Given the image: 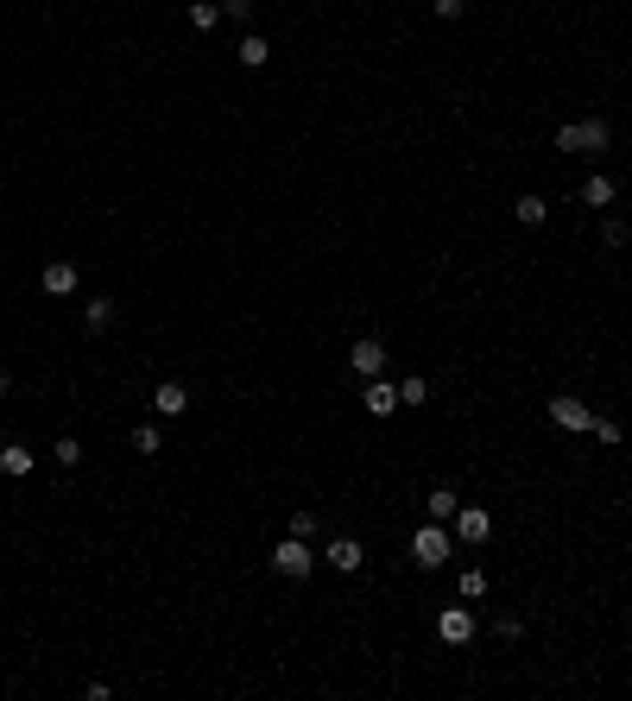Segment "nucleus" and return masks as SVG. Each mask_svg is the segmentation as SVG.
Returning a JSON list of instances; mask_svg holds the SVG:
<instances>
[{
  "label": "nucleus",
  "mask_w": 632,
  "mask_h": 701,
  "mask_svg": "<svg viewBox=\"0 0 632 701\" xmlns=\"http://www.w3.org/2000/svg\"><path fill=\"white\" fill-rule=\"evenodd\" d=\"M607 146H613V126H607L601 114L556 126V152H582V159H595V152H607Z\"/></svg>",
  "instance_id": "obj_1"
},
{
  "label": "nucleus",
  "mask_w": 632,
  "mask_h": 701,
  "mask_svg": "<svg viewBox=\"0 0 632 701\" xmlns=\"http://www.w3.org/2000/svg\"><path fill=\"white\" fill-rule=\"evenodd\" d=\"M272 575H285V582H304L310 569H316V550H310V537H291L285 531V543H272Z\"/></svg>",
  "instance_id": "obj_2"
},
{
  "label": "nucleus",
  "mask_w": 632,
  "mask_h": 701,
  "mask_svg": "<svg viewBox=\"0 0 632 701\" xmlns=\"http://www.w3.org/2000/svg\"><path fill=\"white\" fill-rule=\"evenodd\" d=\"M449 550H456V537H449V531H443L437 518H431L424 531L411 537V556H417V569H443V563H449Z\"/></svg>",
  "instance_id": "obj_3"
},
{
  "label": "nucleus",
  "mask_w": 632,
  "mask_h": 701,
  "mask_svg": "<svg viewBox=\"0 0 632 701\" xmlns=\"http://www.w3.org/2000/svg\"><path fill=\"white\" fill-rule=\"evenodd\" d=\"M437 639H443V645H468V639H474V607H468V600L437 613Z\"/></svg>",
  "instance_id": "obj_4"
},
{
  "label": "nucleus",
  "mask_w": 632,
  "mask_h": 701,
  "mask_svg": "<svg viewBox=\"0 0 632 701\" xmlns=\"http://www.w3.org/2000/svg\"><path fill=\"white\" fill-rule=\"evenodd\" d=\"M456 537L474 550V543H487V537H494V512H487V506H456Z\"/></svg>",
  "instance_id": "obj_5"
},
{
  "label": "nucleus",
  "mask_w": 632,
  "mask_h": 701,
  "mask_svg": "<svg viewBox=\"0 0 632 701\" xmlns=\"http://www.w3.org/2000/svg\"><path fill=\"white\" fill-rule=\"evenodd\" d=\"M348 367H355L361 379H380V373H386V341H373V335H361L355 347H348Z\"/></svg>",
  "instance_id": "obj_6"
},
{
  "label": "nucleus",
  "mask_w": 632,
  "mask_h": 701,
  "mask_svg": "<svg viewBox=\"0 0 632 701\" xmlns=\"http://www.w3.org/2000/svg\"><path fill=\"white\" fill-rule=\"evenodd\" d=\"M323 563H329L335 575H355V569L367 563V550H361V537H329V550H323Z\"/></svg>",
  "instance_id": "obj_7"
},
{
  "label": "nucleus",
  "mask_w": 632,
  "mask_h": 701,
  "mask_svg": "<svg viewBox=\"0 0 632 701\" xmlns=\"http://www.w3.org/2000/svg\"><path fill=\"white\" fill-rule=\"evenodd\" d=\"M38 285H45V298H70V291L83 285V272H77V259H51L38 272Z\"/></svg>",
  "instance_id": "obj_8"
},
{
  "label": "nucleus",
  "mask_w": 632,
  "mask_h": 701,
  "mask_svg": "<svg viewBox=\"0 0 632 701\" xmlns=\"http://www.w3.org/2000/svg\"><path fill=\"white\" fill-rule=\"evenodd\" d=\"M550 424H556V430H595V411L563 392V398H550Z\"/></svg>",
  "instance_id": "obj_9"
},
{
  "label": "nucleus",
  "mask_w": 632,
  "mask_h": 701,
  "mask_svg": "<svg viewBox=\"0 0 632 701\" xmlns=\"http://www.w3.org/2000/svg\"><path fill=\"white\" fill-rule=\"evenodd\" d=\"M152 411H159V417H184V411H190V392H184L177 379H165V386L152 392Z\"/></svg>",
  "instance_id": "obj_10"
},
{
  "label": "nucleus",
  "mask_w": 632,
  "mask_h": 701,
  "mask_svg": "<svg viewBox=\"0 0 632 701\" xmlns=\"http://www.w3.org/2000/svg\"><path fill=\"white\" fill-rule=\"evenodd\" d=\"M398 411V386L392 379H367V417H392Z\"/></svg>",
  "instance_id": "obj_11"
},
{
  "label": "nucleus",
  "mask_w": 632,
  "mask_h": 701,
  "mask_svg": "<svg viewBox=\"0 0 632 701\" xmlns=\"http://www.w3.org/2000/svg\"><path fill=\"white\" fill-rule=\"evenodd\" d=\"M0 474H7V480H26V474H32V449H26V443H7V449H0Z\"/></svg>",
  "instance_id": "obj_12"
},
{
  "label": "nucleus",
  "mask_w": 632,
  "mask_h": 701,
  "mask_svg": "<svg viewBox=\"0 0 632 701\" xmlns=\"http://www.w3.org/2000/svg\"><path fill=\"white\" fill-rule=\"evenodd\" d=\"M576 196H582V202H588V208H607V202H613V196H620V183H613V177H601V171H595V177H588V183H582V190H576Z\"/></svg>",
  "instance_id": "obj_13"
},
{
  "label": "nucleus",
  "mask_w": 632,
  "mask_h": 701,
  "mask_svg": "<svg viewBox=\"0 0 632 701\" xmlns=\"http://www.w3.org/2000/svg\"><path fill=\"white\" fill-rule=\"evenodd\" d=\"M456 506H462V500H456V486H431V500H424V512H431L437 525H443V518H456Z\"/></svg>",
  "instance_id": "obj_14"
},
{
  "label": "nucleus",
  "mask_w": 632,
  "mask_h": 701,
  "mask_svg": "<svg viewBox=\"0 0 632 701\" xmlns=\"http://www.w3.org/2000/svg\"><path fill=\"white\" fill-rule=\"evenodd\" d=\"M190 26L196 32H216L222 26V7H216V0H190Z\"/></svg>",
  "instance_id": "obj_15"
},
{
  "label": "nucleus",
  "mask_w": 632,
  "mask_h": 701,
  "mask_svg": "<svg viewBox=\"0 0 632 701\" xmlns=\"http://www.w3.org/2000/svg\"><path fill=\"white\" fill-rule=\"evenodd\" d=\"M83 322H89V335H102V329L114 322V298H89V310H83Z\"/></svg>",
  "instance_id": "obj_16"
},
{
  "label": "nucleus",
  "mask_w": 632,
  "mask_h": 701,
  "mask_svg": "<svg viewBox=\"0 0 632 701\" xmlns=\"http://www.w3.org/2000/svg\"><path fill=\"white\" fill-rule=\"evenodd\" d=\"M456 594L462 600H487V569H462L456 575Z\"/></svg>",
  "instance_id": "obj_17"
},
{
  "label": "nucleus",
  "mask_w": 632,
  "mask_h": 701,
  "mask_svg": "<svg viewBox=\"0 0 632 701\" xmlns=\"http://www.w3.org/2000/svg\"><path fill=\"white\" fill-rule=\"evenodd\" d=\"M266 57H272V51H266V38H259V32H247V38H241V63H247V69H259Z\"/></svg>",
  "instance_id": "obj_18"
},
{
  "label": "nucleus",
  "mask_w": 632,
  "mask_h": 701,
  "mask_svg": "<svg viewBox=\"0 0 632 701\" xmlns=\"http://www.w3.org/2000/svg\"><path fill=\"white\" fill-rule=\"evenodd\" d=\"M544 216H550V202H544V196H519V222H525V228H538Z\"/></svg>",
  "instance_id": "obj_19"
},
{
  "label": "nucleus",
  "mask_w": 632,
  "mask_h": 701,
  "mask_svg": "<svg viewBox=\"0 0 632 701\" xmlns=\"http://www.w3.org/2000/svg\"><path fill=\"white\" fill-rule=\"evenodd\" d=\"M51 455H57V468H77V461H83V443H77V436H57Z\"/></svg>",
  "instance_id": "obj_20"
},
{
  "label": "nucleus",
  "mask_w": 632,
  "mask_h": 701,
  "mask_svg": "<svg viewBox=\"0 0 632 701\" xmlns=\"http://www.w3.org/2000/svg\"><path fill=\"white\" fill-rule=\"evenodd\" d=\"M424 398H431V386L417 379V373H411V379H398V404H424Z\"/></svg>",
  "instance_id": "obj_21"
},
{
  "label": "nucleus",
  "mask_w": 632,
  "mask_h": 701,
  "mask_svg": "<svg viewBox=\"0 0 632 701\" xmlns=\"http://www.w3.org/2000/svg\"><path fill=\"white\" fill-rule=\"evenodd\" d=\"M601 240H607V247H626V240H632V228H626L620 216H607V222H601Z\"/></svg>",
  "instance_id": "obj_22"
},
{
  "label": "nucleus",
  "mask_w": 632,
  "mask_h": 701,
  "mask_svg": "<svg viewBox=\"0 0 632 701\" xmlns=\"http://www.w3.org/2000/svg\"><path fill=\"white\" fill-rule=\"evenodd\" d=\"M285 531H291V537H316V512H304V506H298V512H291V525H285Z\"/></svg>",
  "instance_id": "obj_23"
},
{
  "label": "nucleus",
  "mask_w": 632,
  "mask_h": 701,
  "mask_svg": "<svg viewBox=\"0 0 632 701\" xmlns=\"http://www.w3.org/2000/svg\"><path fill=\"white\" fill-rule=\"evenodd\" d=\"M133 449H139V455H159V430L139 424V430H133Z\"/></svg>",
  "instance_id": "obj_24"
},
{
  "label": "nucleus",
  "mask_w": 632,
  "mask_h": 701,
  "mask_svg": "<svg viewBox=\"0 0 632 701\" xmlns=\"http://www.w3.org/2000/svg\"><path fill=\"white\" fill-rule=\"evenodd\" d=\"M519 632H525L519 613H500V619H494V639H519Z\"/></svg>",
  "instance_id": "obj_25"
},
{
  "label": "nucleus",
  "mask_w": 632,
  "mask_h": 701,
  "mask_svg": "<svg viewBox=\"0 0 632 701\" xmlns=\"http://www.w3.org/2000/svg\"><path fill=\"white\" fill-rule=\"evenodd\" d=\"M588 436H595V443H620V424H613V417H595Z\"/></svg>",
  "instance_id": "obj_26"
},
{
  "label": "nucleus",
  "mask_w": 632,
  "mask_h": 701,
  "mask_svg": "<svg viewBox=\"0 0 632 701\" xmlns=\"http://www.w3.org/2000/svg\"><path fill=\"white\" fill-rule=\"evenodd\" d=\"M431 7H437V20H462V13H468V0H431Z\"/></svg>",
  "instance_id": "obj_27"
},
{
  "label": "nucleus",
  "mask_w": 632,
  "mask_h": 701,
  "mask_svg": "<svg viewBox=\"0 0 632 701\" xmlns=\"http://www.w3.org/2000/svg\"><path fill=\"white\" fill-rule=\"evenodd\" d=\"M222 13L228 20H253V0H222Z\"/></svg>",
  "instance_id": "obj_28"
},
{
  "label": "nucleus",
  "mask_w": 632,
  "mask_h": 701,
  "mask_svg": "<svg viewBox=\"0 0 632 701\" xmlns=\"http://www.w3.org/2000/svg\"><path fill=\"white\" fill-rule=\"evenodd\" d=\"M7 392H13V379H7V373H0V398H7Z\"/></svg>",
  "instance_id": "obj_29"
}]
</instances>
